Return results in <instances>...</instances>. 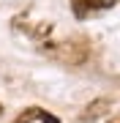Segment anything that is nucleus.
Segmentation results:
<instances>
[{
  "instance_id": "nucleus-1",
  "label": "nucleus",
  "mask_w": 120,
  "mask_h": 123,
  "mask_svg": "<svg viewBox=\"0 0 120 123\" xmlns=\"http://www.w3.org/2000/svg\"><path fill=\"white\" fill-rule=\"evenodd\" d=\"M115 3H120V0H71V11H74L79 19H87L90 14L107 11V8H112Z\"/></svg>"
},
{
  "instance_id": "nucleus-2",
  "label": "nucleus",
  "mask_w": 120,
  "mask_h": 123,
  "mask_svg": "<svg viewBox=\"0 0 120 123\" xmlns=\"http://www.w3.org/2000/svg\"><path fill=\"white\" fill-rule=\"evenodd\" d=\"M17 123H60L55 115H49L46 110H38V107H30V110H25L22 115L17 118Z\"/></svg>"
},
{
  "instance_id": "nucleus-3",
  "label": "nucleus",
  "mask_w": 120,
  "mask_h": 123,
  "mask_svg": "<svg viewBox=\"0 0 120 123\" xmlns=\"http://www.w3.org/2000/svg\"><path fill=\"white\" fill-rule=\"evenodd\" d=\"M107 110H109V101H107V98H98V104H90L87 110L82 112V118H85V120L98 118V115H101V112H107Z\"/></svg>"
},
{
  "instance_id": "nucleus-4",
  "label": "nucleus",
  "mask_w": 120,
  "mask_h": 123,
  "mask_svg": "<svg viewBox=\"0 0 120 123\" xmlns=\"http://www.w3.org/2000/svg\"><path fill=\"white\" fill-rule=\"evenodd\" d=\"M107 123H120V115H115V118H109Z\"/></svg>"
},
{
  "instance_id": "nucleus-5",
  "label": "nucleus",
  "mask_w": 120,
  "mask_h": 123,
  "mask_svg": "<svg viewBox=\"0 0 120 123\" xmlns=\"http://www.w3.org/2000/svg\"><path fill=\"white\" fill-rule=\"evenodd\" d=\"M0 115H3V107H0Z\"/></svg>"
}]
</instances>
